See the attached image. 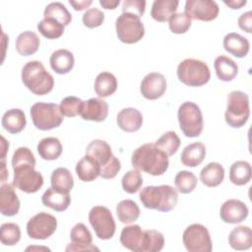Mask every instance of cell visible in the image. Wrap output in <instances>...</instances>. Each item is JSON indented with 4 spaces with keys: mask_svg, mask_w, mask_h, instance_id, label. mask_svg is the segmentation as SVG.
Returning <instances> with one entry per match:
<instances>
[{
    "mask_svg": "<svg viewBox=\"0 0 252 252\" xmlns=\"http://www.w3.org/2000/svg\"><path fill=\"white\" fill-rule=\"evenodd\" d=\"M119 0H99V4L106 10H113L119 5Z\"/></svg>",
    "mask_w": 252,
    "mask_h": 252,
    "instance_id": "cell-53",
    "label": "cell"
},
{
    "mask_svg": "<svg viewBox=\"0 0 252 252\" xmlns=\"http://www.w3.org/2000/svg\"><path fill=\"white\" fill-rule=\"evenodd\" d=\"M252 177V168L248 161H234L229 168V180L237 186L247 184Z\"/></svg>",
    "mask_w": 252,
    "mask_h": 252,
    "instance_id": "cell-35",
    "label": "cell"
},
{
    "mask_svg": "<svg viewBox=\"0 0 252 252\" xmlns=\"http://www.w3.org/2000/svg\"><path fill=\"white\" fill-rule=\"evenodd\" d=\"M34 249H43V250L50 251V249H48V248H46V247H28L26 250L29 251V250H34Z\"/></svg>",
    "mask_w": 252,
    "mask_h": 252,
    "instance_id": "cell-57",
    "label": "cell"
},
{
    "mask_svg": "<svg viewBox=\"0 0 252 252\" xmlns=\"http://www.w3.org/2000/svg\"><path fill=\"white\" fill-rule=\"evenodd\" d=\"M50 182L53 189L63 193H69L74 186L73 175L66 167L54 169L51 173Z\"/></svg>",
    "mask_w": 252,
    "mask_h": 252,
    "instance_id": "cell-36",
    "label": "cell"
},
{
    "mask_svg": "<svg viewBox=\"0 0 252 252\" xmlns=\"http://www.w3.org/2000/svg\"><path fill=\"white\" fill-rule=\"evenodd\" d=\"M224 178V168L219 162H210L200 172V180L207 187L219 186Z\"/></svg>",
    "mask_w": 252,
    "mask_h": 252,
    "instance_id": "cell-31",
    "label": "cell"
},
{
    "mask_svg": "<svg viewBox=\"0 0 252 252\" xmlns=\"http://www.w3.org/2000/svg\"><path fill=\"white\" fill-rule=\"evenodd\" d=\"M168 27L173 33H185L191 27V19L185 12L175 13L169 18Z\"/></svg>",
    "mask_w": 252,
    "mask_h": 252,
    "instance_id": "cell-45",
    "label": "cell"
},
{
    "mask_svg": "<svg viewBox=\"0 0 252 252\" xmlns=\"http://www.w3.org/2000/svg\"><path fill=\"white\" fill-rule=\"evenodd\" d=\"M39 44L38 35L32 31H26L18 35L16 39V50L22 56H30L37 51Z\"/></svg>",
    "mask_w": 252,
    "mask_h": 252,
    "instance_id": "cell-28",
    "label": "cell"
},
{
    "mask_svg": "<svg viewBox=\"0 0 252 252\" xmlns=\"http://www.w3.org/2000/svg\"><path fill=\"white\" fill-rule=\"evenodd\" d=\"M57 228V220L54 216L40 212L32 217L27 223V233L32 239H47Z\"/></svg>",
    "mask_w": 252,
    "mask_h": 252,
    "instance_id": "cell-12",
    "label": "cell"
},
{
    "mask_svg": "<svg viewBox=\"0 0 252 252\" xmlns=\"http://www.w3.org/2000/svg\"><path fill=\"white\" fill-rule=\"evenodd\" d=\"M3 128L11 134H18L24 130L27 124L25 112L20 108H12L7 110L2 116Z\"/></svg>",
    "mask_w": 252,
    "mask_h": 252,
    "instance_id": "cell-25",
    "label": "cell"
},
{
    "mask_svg": "<svg viewBox=\"0 0 252 252\" xmlns=\"http://www.w3.org/2000/svg\"><path fill=\"white\" fill-rule=\"evenodd\" d=\"M20 200L13 184H2L0 187V211L3 216L13 217L19 213Z\"/></svg>",
    "mask_w": 252,
    "mask_h": 252,
    "instance_id": "cell-18",
    "label": "cell"
},
{
    "mask_svg": "<svg viewBox=\"0 0 252 252\" xmlns=\"http://www.w3.org/2000/svg\"><path fill=\"white\" fill-rule=\"evenodd\" d=\"M122 188L129 194H134L140 190L143 184V177L138 169H132L127 171L121 180Z\"/></svg>",
    "mask_w": 252,
    "mask_h": 252,
    "instance_id": "cell-44",
    "label": "cell"
},
{
    "mask_svg": "<svg viewBox=\"0 0 252 252\" xmlns=\"http://www.w3.org/2000/svg\"><path fill=\"white\" fill-rule=\"evenodd\" d=\"M44 19H52L61 25L68 26L72 21V16L67 10L64 4L61 2H52L49 3L43 12Z\"/></svg>",
    "mask_w": 252,
    "mask_h": 252,
    "instance_id": "cell-38",
    "label": "cell"
},
{
    "mask_svg": "<svg viewBox=\"0 0 252 252\" xmlns=\"http://www.w3.org/2000/svg\"><path fill=\"white\" fill-rule=\"evenodd\" d=\"M177 77L181 83L189 87H201L207 84L211 78L208 65L201 60L187 58L177 66Z\"/></svg>",
    "mask_w": 252,
    "mask_h": 252,
    "instance_id": "cell-4",
    "label": "cell"
},
{
    "mask_svg": "<svg viewBox=\"0 0 252 252\" xmlns=\"http://www.w3.org/2000/svg\"><path fill=\"white\" fill-rule=\"evenodd\" d=\"M139 198L145 208L166 213L175 208L178 194L170 185L147 186L141 190Z\"/></svg>",
    "mask_w": 252,
    "mask_h": 252,
    "instance_id": "cell-2",
    "label": "cell"
},
{
    "mask_svg": "<svg viewBox=\"0 0 252 252\" xmlns=\"http://www.w3.org/2000/svg\"><path fill=\"white\" fill-rule=\"evenodd\" d=\"M250 115L249 96L241 91H233L227 96L225 122L232 128L244 126Z\"/></svg>",
    "mask_w": 252,
    "mask_h": 252,
    "instance_id": "cell-5",
    "label": "cell"
},
{
    "mask_svg": "<svg viewBox=\"0 0 252 252\" xmlns=\"http://www.w3.org/2000/svg\"><path fill=\"white\" fill-rule=\"evenodd\" d=\"M166 90V80L160 73L152 72L144 77L141 83L140 92L142 95L150 100L162 96Z\"/></svg>",
    "mask_w": 252,
    "mask_h": 252,
    "instance_id": "cell-15",
    "label": "cell"
},
{
    "mask_svg": "<svg viewBox=\"0 0 252 252\" xmlns=\"http://www.w3.org/2000/svg\"><path fill=\"white\" fill-rule=\"evenodd\" d=\"M94 92L99 97H107L117 90V80L109 72L99 73L94 81Z\"/></svg>",
    "mask_w": 252,
    "mask_h": 252,
    "instance_id": "cell-34",
    "label": "cell"
},
{
    "mask_svg": "<svg viewBox=\"0 0 252 252\" xmlns=\"http://www.w3.org/2000/svg\"><path fill=\"white\" fill-rule=\"evenodd\" d=\"M70 5L73 6V8L76 10V11H82V10H85L87 9L92 3L93 1L92 0H88V1H69Z\"/></svg>",
    "mask_w": 252,
    "mask_h": 252,
    "instance_id": "cell-52",
    "label": "cell"
},
{
    "mask_svg": "<svg viewBox=\"0 0 252 252\" xmlns=\"http://www.w3.org/2000/svg\"><path fill=\"white\" fill-rule=\"evenodd\" d=\"M37 153L42 159L54 160L62 154V145L58 138L46 137L37 144Z\"/></svg>",
    "mask_w": 252,
    "mask_h": 252,
    "instance_id": "cell-33",
    "label": "cell"
},
{
    "mask_svg": "<svg viewBox=\"0 0 252 252\" xmlns=\"http://www.w3.org/2000/svg\"><path fill=\"white\" fill-rule=\"evenodd\" d=\"M31 117L35 128L48 131L57 128L63 122L59 105L47 102H35L31 107Z\"/></svg>",
    "mask_w": 252,
    "mask_h": 252,
    "instance_id": "cell-6",
    "label": "cell"
},
{
    "mask_svg": "<svg viewBox=\"0 0 252 252\" xmlns=\"http://www.w3.org/2000/svg\"><path fill=\"white\" fill-rule=\"evenodd\" d=\"M0 164H1V167H2V176H1V182H5L6 181V178H7V176H8V171L6 170V163H5V160L4 159H1V162H0Z\"/></svg>",
    "mask_w": 252,
    "mask_h": 252,
    "instance_id": "cell-56",
    "label": "cell"
},
{
    "mask_svg": "<svg viewBox=\"0 0 252 252\" xmlns=\"http://www.w3.org/2000/svg\"><path fill=\"white\" fill-rule=\"evenodd\" d=\"M228 244L234 250H247L252 246V230L249 226L234 227L228 235Z\"/></svg>",
    "mask_w": 252,
    "mask_h": 252,
    "instance_id": "cell-27",
    "label": "cell"
},
{
    "mask_svg": "<svg viewBox=\"0 0 252 252\" xmlns=\"http://www.w3.org/2000/svg\"><path fill=\"white\" fill-rule=\"evenodd\" d=\"M223 48L237 58L245 57L249 51V41L237 32H229L223 37Z\"/></svg>",
    "mask_w": 252,
    "mask_h": 252,
    "instance_id": "cell-21",
    "label": "cell"
},
{
    "mask_svg": "<svg viewBox=\"0 0 252 252\" xmlns=\"http://www.w3.org/2000/svg\"><path fill=\"white\" fill-rule=\"evenodd\" d=\"M214 67L218 78L223 82L232 81L238 73L237 64L224 55H220L215 59Z\"/></svg>",
    "mask_w": 252,
    "mask_h": 252,
    "instance_id": "cell-30",
    "label": "cell"
},
{
    "mask_svg": "<svg viewBox=\"0 0 252 252\" xmlns=\"http://www.w3.org/2000/svg\"><path fill=\"white\" fill-rule=\"evenodd\" d=\"M86 155L92 158L100 168L105 165L113 156L110 146L103 140L92 141L86 149Z\"/></svg>",
    "mask_w": 252,
    "mask_h": 252,
    "instance_id": "cell-23",
    "label": "cell"
},
{
    "mask_svg": "<svg viewBox=\"0 0 252 252\" xmlns=\"http://www.w3.org/2000/svg\"><path fill=\"white\" fill-rule=\"evenodd\" d=\"M248 212L245 203L237 199H229L221 205L220 217L223 222L239 223L248 217Z\"/></svg>",
    "mask_w": 252,
    "mask_h": 252,
    "instance_id": "cell-16",
    "label": "cell"
},
{
    "mask_svg": "<svg viewBox=\"0 0 252 252\" xmlns=\"http://www.w3.org/2000/svg\"><path fill=\"white\" fill-rule=\"evenodd\" d=\"M116 122L121 130L128 133L136 132L143 124V115L134 107H126L118 112Z\"/></svg>",
    "mask_w": 252,
    "mask_h": 252,
    "instance_id": "cell-19",
    "label": "cell"
},
{
    "mask_svg": "<svg viewBox=\"0 0 252 252\" xmlns=\"http://www.w3.org/2000/svg\"><path fill=\"white\" fill-rule=\"evenodd\" d=\"M155 144L161 151H163L168 157H170L177 152L180 146V139L174 131H167L164 134H162L156 141Z\"/></svg>",
    "mask_w": 252,
    "mask_h": 252,
    "instance_id": "cell-39",
    "label": "cell"
},
{
    "mask_svg": "<svg viewBox=\"0 0 252 252\" xmlns=\"http://www.w3.org/2000/svg\"><path fill=\"white\" fill-rule=\"evenodd\" d=\"M178 5L177 0H156L152 5L151 16L157 22H166L176 13Z\"/></svg>",
    "mask_w": 252,
    "mask_h": 252,
    "instance_id": "cell-29",
    "label": "cell"
},
{
    "mask_svg": "<svg viewBox=\"0 0 252 252\" xmlns=\"http://www.w3.org/2000/svg\"><path fill=\"white\" fill-rule=\"evenodd\" d=\"M8 149H9V143L6 141V139L3 136H1V159H5Z\"/></svg>",
    "mask_w": 252,
    "mask_h": 252,
    "instance_id": "cell-55",
    "label": "cell"
},
{
    "mask_svg": "<svg viewBox=\"0 0 252 252\" xmlns=\"http://www.w3.org/2000/svg\"><path fill=\"white\" fill-rule=\"evenodd\" d=\"M71 243L67 245L66 251H94L97 247L92 244L93 236L89 228L82 222L76 223L70 233Z\"/></svg>",
    "mask_w": 252,
    "mask_h": 252,
    "instance_id": "cell-14",
    "label": "cell"
},
{
    "mask_svg": "<svg viewBox=\"0 0 252 252\" xmlns=\"http://www.w3.org/2000/svg\"><path fill=\"white\" fill-rule=\"evenodd\" d=\"M237 23H238V27L250 33L252 32V12L251 11H247L245 13H243L237 20Z\"/></svg>",
    "mask_w": 252,
    "mask_h": 252,
    "instance_id": "cell-51",
    "label": "cell"
},
{
    "mask_svg": "<svg viewBox=\"0 0 252 252\" xmlns=\"http://www.w3.org/2000/svg\"><path fill=\"white\" fill-rule=\"evenodd\" d=\"M80 115L84 120L101 122L108 115V104L98 97H92L83 102Z\"/></svg>",
    "mask_w": 252,
    "mask_h": 252,
    "instance_id": "cell-17",
    "label": "cell"
},
{
    "mask_svg": "<svg viewBox=\"0 0 252 252\" xmlns=\"http://www.w3.org/2000/svg\"><path fill=\"white\" fill-rule=\"evenodd\" d=\"M118 39L127 44H133L141 40L145 34V28L140 18L128 13H122L115 22Z\"/></svg>",
    "mask_w": 252,
    "mask_h": 252,
    "instance_id": "cell-8",
    "label": "cell"
},
{
    "mask_svg": "<svg viewBox=\"0 0 252 252\" xmlns=\"http://www.w3.org/2000/svg\"><path fill=\"white\" fill-rule=\"evenodd\" d=\"M121 244L134 252H143L144 230L138 224L125 226L120 233Z\"/></svg>",
    "mask_w": 252,
    "mask_h": 252,
    "instance_id": "cell-20",
    "label": "cell"
},
{
    "mask_svg": "<svg viewBox=\"0 0 252 252\" xmlns=\"http://www.w3.org/2000/svg\"><path fill=\"white\" fill-rule=\"evenodd\" d=\"M41 202L45 207H48L56 212H63L69 207L71 197L69 193H63L50 187L47 188V190L43 193Z\"/></svg>",
    "mask_w": 252,
    "mask_h": 252,
    "instance_id": "cell-24",
    "label": "cell"
},
{
    "mask_svg": "<svg viewBox=\"0 0 252 252\" xmlns=\"http://www.w3.org/2000/svg\"><path fill=\"white\" fill-rule=\"evenodd\" d=\"M164 246V237L161 232L155 229L144 230L143 252H158Z\"/></svg>",
    "mask_w": 252,
    "mask_h": 252,
    "instance_id": "cell-40",
    "label": "cell"
},
{
    "mask_svg": "<svg viewBox=\"0 0 252 252\" xmlns=\"http://www.w3.org/2000/svg\"><path fill=\"white\" fill-rule=\"evenodd\" d=\"M82 21L87 28H97L102 25L104 21V14L97 8H90L84 13Z\"/></svg>",
    "mask_w": 252,
    "mask_h": 252,
    "instance_id": "cell-48",
    "label": "cell"
},
{
    "mask_svg": "<svg viewBox=\"0 0 252 252\" xmlns=\"http://www.w3.org/2000/svg\"><path fill=\"white\" fill-rule=\"evenodd\" d=\"M183 244L189 252H211L212 239L208 228L201 223L190 224L183 232Z\"/></svg>",
    "mask_w": 252,
    "mask_h": 252,
    "instance_id": "cell-10",
    "label": "cell"
},
{
    "mask_svg": "<svg viewBox=\"0 0 252 252\" xmlns=\"http://www.w3.org/2000/svg\"><path fill=\"white\" fill-rule=\"evenodd\" d=\"M206 156V147L201 142L189 144L181 153L180 160L183 165L188 167H195L202 163Z\"/></svg>",
    "mask_w": 252,
    "mask_h": 252,
    "instance_id": "cell-26",
    "label": "cell"
},
{
    "mask_svg": "<svg viewBox=\"0 0 252 252\" xmlns=\"http://www.w3.org/2000/svg\"><path fill=\"white\" fill-rule=\"evenodd\" d=\"M51 69L60 75L69 73L75 64V58L71 51L67 49L55 50L49 59Z\"/></svg>",
    "mask_w": 252,
    "mask_h": 252,
    "instance_id": "cell-22",
    "label": "cell"
},
{
    "mask_svg": "<svg viewBox=\"0 0 252 252\" xmlns=\"http://www.w3.org/2000/svg\"><path fill=\"white\" fill-rule=\"evenodd\" d=\"M23 84L34 94L44 95L50 93L54 86V79L43 64L33 60L28 62L22 69Z\"/></svg>",
    "mask_w": 252,
    "mask_h": 252,
    "instance_id": "cell-3",
    "label": "cell"
},
{
    "mask_svg": "<svg viewBox=\"0 0 252 252\" xmlns=\"http://www.w3.org/2000/svg\"><path fill=\"white\" fill-rule=\"evenodd\" d=\"M120 169H121L120 160L115 156H112L110 160L100 168L99 176L102 177L103 179H112L117 175Z\"/></svg>",
    "mask_w": 252,
    "mask_h": 252,
    "instance_id": "cell-50",
    "label": "cell"
},
{
    "mask_svg": "<svg viewBox=\"0 0 252 252\" xmlns=\"http://www.w3.org/2000/svg\"><path fill=\"white\" fill-rule=\"evenodd\" d=\"M21 239L20 226L15 222H5L0 227V240L2 244L13 246Z\"/></svg>",
    "mask_w": 252,
    "mask_h": 252,
    "instance_id": "cell-43",
    "label": "cell"
},
{
    "mask_svg": "<svg viewBox=\"0 0 252 252\" xmlns=\"http://www.w3.org/2000/svg\"><path fill=\"white\" fill-rule=\"evenodd\" d=\"M116 215L122 223H132L138 220L140 208L132 200H122L116 206Z\"/></svg>",
    "mask_w": 252,
    "mask_h": 252,
    "instance_id": "cell-37",
    "label": "cell"
},
{
    "mask_svg": "<svg viewBox=\"0 0 252 252\" xmlns=\"http://www.w3.org/2000/svg\"><path fill=\"white\" fill-rule=\"evenodd\" d=\"M146 10L144 0H125L122 4V13H128L141 18Z\"/></svg>",
    "mask_w": 252,
    "mask_h": 252,
    "instance_id": "cell-49",
    "label": "cell"
},
{
    "mask_svg": "<svg viewBox=\"0 0 252 252\" xmlns=\"http://www.w3.org/2000/svg\"><path fill=\"white\" fill-rule=\"evenodd\" d=\"M89 220L99 239L107 240L113 237L116 224L108 208L103 206L93 207L89 213Z\"/></svg>",
    "mask_w": 252,
    "mask_h": 252,
    "instance_id": "cell-9",
    "label": "cell"
},
{
    "mask_svg": "<svg viewBox=\"0 0 252 252\" xmlns=\"http://www.w3.org/2000/svg\"><path fill=\"white\" fill-rule=\"evenodd\" d=\"M25 165L35 166V158L32 152L27 147L18 148L12 157V167L13 169Z\"/></svg>",
    "mask_w": 252,
    "mask_h": 252,
    "instance_id": "cell-47",
    "label": "cell"
},
{
    "mask_svg": "<svg viewBox=\"0 0 252 252\" xmlns=\"http://www.w3.org/2000/svg\"><path fill=\"white\" fill-rule=\"evenodd\" d=\"M14 170L13 185L22 192L35 193L43 185V176L40 172L34 170L33 165H25L16 167Z\"/></svg>",
    "mask_w": 252,
    "mask_h": 252,
    "instance_id": "cell-11",
    "label": "cell"
},
{
    "mask_svg": "<svg viewBox=\"0 0 252 252\" xmlns=\"http://www.w3.org/2000/svg\"><path fill=\"white\" fill-rule=\"evenodd\" d=\"M65 27L52 19H43L37 24L38 32L48 39L59 38L64 32Z\"/></svg>",
    "mask_w": 252,
    "mask_h": 252,
    "instance_id": "cell-42",
    "label": "cell"
},
{
    "mask_svg": "<svg viewBox=\"0 0 252 252\" xmlns=\"http://www.w3.org/2000/svg\"><path fill=\"white\" fill-rule=\"evenodd\" d=\"M184 10L190 19L203 22L215 20L220 12L217 2L212 0H187Z\"/></svg>",
    "mask_w": 252,
    "mask_h": 252,
    "instance_id": "cell-13",
    "label": "cell"
},
{
    "mask_svg": "<svg viewBox=\"0 0 252 252\" xmlns=\"http://www.w3.org/2000/svg\"><path fill=\"white\" fill-rule=\"evenodd\" d=\"M76 173L82 181L91 182L100 175V167L92 158L86 155L77 162Z\"/></svg>",
    "mask_w": 252,
    "mask_h": 252,
    "instance_id": "cell-32",
    "label": "cell"
},
{
    "mask_svg": "<svg viewBox=\"0 0 252 252\" xmlns=\"http://www.w3.org/2000/svg\"><path fill=\"white\" fill-rule=\"evenodd\" d=\"M83 102L84 101L77 96H66L61 100L59 108L63 116L75 117L77 115H80Z\"/></svg>",
    "mask_w": 252,
    "mask_h": 252,
    "instance_id": "cell-46",
    "label": "cell"
},
{
    "mask_svg": "<svg viewBox=\"0 0 252 252\" xmlns=\"http://www.w3.org/2000/svg\"><path fill=\"white\" fill-rule=\"evenodd\" d=\"M196 175L187 170L179 171L174 177V184L176 189L182 194L191 193L197 186Z\"/></svg>",
    "mask_w": 252,
    "mask_h": 252,
    "instance_id": "cell-41",
    "label": "cell"
},
{
    "mask_svg": "<svg viewBox=\"0 0 252 252\" xmlns=\"http://www.w3.org/2000/svg\"><path fill=\"white\" fill-rule=\"evenodd\" d=\"M179 127L182 133L189 138L200 136L203 130V114L200 107L192 102H183L177 112Z\"/></svg>",
    "mask_w": 252,
    "mask_h": 252,
    "instance_id": "cell-7",
    "label": "cell"
},
{
    "mask_svg": "<svg viewBox=\"0 0 252 252\" xmlns=\"http://www.w3.org/2000/svg\"><path fill=\"white\" fill-rule=\"evenodd\" d=\"M247 3L246 0H231V1H224V4L231 9H240L241 7L245 6Z\"/></svg>",
    "mask_w": 252,
    "mask_h": 252,
    "instance_id": "cell-54",
    "label": "cell"
},
{
    "mask_svg": "<svg viewBox=\"0 0 252 252\" xmlns=\"http://www.w3.org/2000/svg\"><path fill=\"white\" fill-rule=\"evenodd\" d=\"M134 168L154 176L163 174L169 165L168 156L155 143H147L137 148L131 158Z\"/></svg>",
    "mask_w": 252,
    "mask_h": 252,
    "instance_id": "cell-1",
    "label": "cell"
}]
</instances>
